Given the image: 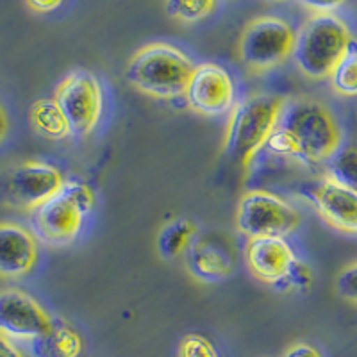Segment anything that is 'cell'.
Returning a JSON list of instances; mask_svg holds the SVG:
<instances>
[{"instance_id":"obj_29","label":"cell","mask_w":357,"mask_h":357,"mask_svg":"<svg viewBox=\"0 0 357 357\" xmlns=\"http://www.w3.org/2000/svg\"><path fill=\"white\" fill-rule=\"evenodd\" d=\"M61 6V2H41V0H31L27 2V8L36 13H50Z\"/></svg>"},{"instance_id":"obj_4","label":"cell","mask_w":357,"mask_h":357,"mask_svg":"<svg viewBox=\"0 0 357 357\" xmlns=\"http://www.w3.org/2000/svg\"><path fill=\"white\" fill-rule=\"evenodd\" d=\"M347 24L331 15H311L296 33L293 59L296 66L311 79L331 77L333 68L340 61L350 41Z\"/></svg>"},{"instance_id":"obj_25","label":"cell","mask_w":357,"mask_h":357,"mask_svg":"<svg viewBox=\"0 0 357 357\" xmlns=\"http://www.w3.org/2000/svg\"><path fill=\"white\" fill-rule=\"evenodd\" d=\"M311 282H312V277H311V270H309V266L302 263V261L296 259V263L293 264L289 275L286 277V279L277 286V288H282V286H284V289H301V291H304V289H309Z\"/></svg>"},{"instance_id":"obj_17","label":"cell","mask_w":357,"mask_h":357,"mask_svg":"<svg viewBox=\"0 0 357 357\" xmlns=\"http://www.w3.org/2000/svg\"><path fill=\"white\" fill-rule=\"evenodd\" d=\"M29 120L38 134L49 139H63L72 134L61 107L54 98H40L34 102L29 111Z\"/></svg>"},{"instance_id":"obj_14","label":"cell","mask_w":357,"mask_h":357,"mask_svg":"<svg viewBox=\"0 0 357 357\" xmlns=\"http://www.w3.org/2000/svg\"><path fill=\"white\" fill-rule=\"evenodd\" d=\"M309 199L317 207L318 215L334 229L357 232V193L325 178L320 186L311 191Z\"/></svg>"},{"instance_id":"obj_26","label":"cell","mask_w":357,"mask_h":357,"mask_svg":"<svg viewBox=\"0 0 357 357\" xmlns=\"http://www.w3.org/2000/svg\"><path fill=\"white\" fill-rule=\"evenodd\" d=\"M0 357H27V354L15 345V341L0 333Z\"/></svg>"},{"instance_id":"obj_28","label":"cell","mask_w":357,"mask_h":357,"mask_svg":"<svg viewBox=\"0 0 357 357\" xmlns=\"http://www.w3.org/2000/svg\"><path fill=\"white\" fill-rule=\"evenodd\" d=\"M340 6V2H307V4H304V8L311 9L312 15H331Z\"/></svg>"},{"instance_id":"obj_6","label":"cell","mask_w":357,"mask_h":357,"mask_svg":"<svg viewBox=\"0 0 357 357\" xmlns=\"http://www.w3.org/2000/svg\"><path fill=\"white\" fill-rule=\"evenodd\" d=\"M236 225L248 240L280 236L295 231L301 225V215L291 204L270 191H247L240 200Z\"/></svg>"},{"instance_id":"obj_19","label":"cell","mask_w":357,"mask_h":357,"mask_svg":"<svg viewBox=\"0 0 357 357\" xmlns=\"http://www.w3.org/2000/svg\"><path fill=\"white\" fill-rule=\"evenodd\" d=\"M331 82L343 97H357V38H350L345 52L333 68Z\"/></svg>"},{"instance_id":"obj_24","label":"cell","mask_w":357,"mask_h":357,"mask_svg":"<svg viewBox=\"0 0 357 357\" xmlns=\"http://www.w3.org/2000/svg\"><path fill=\"white\" fill-rule=\"evenodd\" d=\"M266 149L275 155H282V158L295 155L296 158L295 139H293V136L288 132V130L280 129V127H277V129L273 130V134L266 142Z\"/></svg>"},{"instance_id":"obj_18","label":"cell","mask_w":357,"mask_h":357,"mask_svg":"<svg viewBox=\"0 0 357 357\" xmlns=\"http://www.w3.org/2000/svg\"><path fill=\"white\" fill-rule=\"evenodd\" d=\"M197 234L195 223L190 220H175L161 229L158 236V250L165 259H175L190 248Z\"/></svg>"},{"instance_id":"obj_11","label":"cell","mask_w":357,"mask_h":357,"mask_svg":"<svg viewBox=\"0 0 357 357\" xmlns=\"http://www.w3.org/2000/svg\"><path fill=\"white\" fill-rule=\"evenodd\" d=\"M52 318L33 296L17 289L0 291V333L9 340L31 341L52 327Z\"/></svg>"},{"instance_id":"obj_12","label":"cell","mask_w":357,"mask_h":357,"mask_svg":"<svg viewBox=\"0 0 357 357\" xmlns=\"http://www.w3.org/2000/svg\"><path fill=\"white\" fill-rule=\"evenodd\" d=\"M245 259L252 275L275 288L289 275L293 264L296 263L295 252L280 236L248 240Z\"/></svg>"},{"instance_id":"obj_5","label":"cell","mask_w":357,"mask_h":357,"mask_svg":"<svg viewBox=\"0 0 357 357\" xmlns=\"http://www.w3.org/2000/svg\"><path fill=\"white\" fill-rule=\"evenodd\" d=\"M95 197L91 188L77 178L65 181L61 191L31 216L34 234L50 245H66L81 232L82 220L93 211Z\"/></svg>"},{"instance_id":"obj_1","label":"cell","mask_w":357,"mask_h":357,"mask_svg":"<svg viewBox=\"0 0 357 357\" xmlns=\"http://www.w3.org/2000/svg\"><path fill=\"white\" fill-rule=\"evenodd\" d=\"M277 127L291 134L296 143V158L309 165L329 161L340 151V126L334 114L318 100H286Z\"/></svg>"},{"instance_id":"obj_20","label":"cell","mask_w":357,"mask_h":357,"mask_svg":"<svg viewBox=\"0 0 357 357\" xmlns=\"http://www.w3.org/2000/svg\"><path fill=\"white\" fill-rule=\"evenodd\" d=\"M329 174L331 178L337 186L357 193V146L356 145H341L340 151L329 159Z\"/></svg>"},{"instance_id":"obj_21","label":"cell","mask_w":357,"mask_h":357,"mask_svg":"<svg viewBox=\"0 0 357 357\" xmlns=\"http://www.w3.org/2000/svg\"><path fill=\"white\" fill-rule=\"evenodd\" d=\"M216 8H218V4L211 2V0H170L165 4V11L172 18L188 22V24L209 17Z\"/></svg>"},{"instance_id":"obj_3","label":"cell","mask_w":357,"mask_h":357,"mask_svg":"<svg viewBox=\"0 0 357 357\" xmlns=\"http://www.w3.org/2000/svg\"><path fill=\"white\" fill-rule=\"evenodd\" d=\"M284 104L286 98L275 95H250L236 104L225 136V151L232 161L248 168L279 126Z\"/></svg>"},{"instance_id":"obj_13","label":"cell","mask_w":357,"mask_h":357,"mask_svg":"<svg viewBox=\"0 0 357 357\" xmlns=\"http://www.w3.org/2000/svg\"><path fill=\"white\" fill-rule=\"evenodd\" d=\"M38 261V243L31 231L18 223H0V275H27Z\"/></svg>"},{"instance_id":"obj_16","label":"cell","mask_w":357,"mask_h":357,"mask_svg":"<svg viewBox=\"0 0 357 357\" xmlns=\"http://www.w3.org/2000/svg\"><path fill=\"white\" fill-rule=\"evenodd\" d=\"M84 349V341L77 331L65 321H52L43 336L29 343L33 357H79Z\"/></svg>"},{"instance_id":"obj_15","label":"cell","mask_w":357,"mask_h":357,"mask_svg":"<svg viewBox=\"0 0 357 357\" xmlns=\"http://www.w3.org/2000/svg\"><path fill=\"white\" fill-rule=\"evenodd\" d=\"M188 266L197 279L218 282L232 272V257L215 241L197 240L188 248Z\"/></svg>"},{"instance_id":"obj_23","label":"cell","mask_w":357,"mask_h":357,"mask_svg":"<svg viewBox=\"0 0 357 357\" xmlns=\"http://www.w3.org/2000/svg\"><path fill=\"white\" fill-rule=\"evenodd\" d=\"M336 291L341 298L357 304V263L349 264L337 273Z\"/></svg>"},{"instance_id":"obj_9","label":"cell","mask_w":357,"mask_h":357,"mask_svg":"<svg viewBox=\"0 0 357 357\" xmlns=\"http://www.w3.org/2000/svg\"><path fill=\"white\" fill-rule=\"evenodd\" d=\"M63 184L65 178L56 167L49 162L25 161L11 168L4 177V197L15 207L34 211L56 197Z\"/></svg>"},{"instance_id":"obj_8","label":"cell","mask_w":357,"mask_h":357,"mask_svg":"<svg viewBox=\"0 0 357 357\" xmlns=\"http://www.w3.org/2000/svg\"><path fill=\"white\" fill-rule=\"evenodd\" d=\"M54 100L61 107L73 136H86L100 120L104 106L100 82L86 70L70 73L57 88Z\"/></svg>"},{"instance_id":"obj_27","label":"cell","mask_w":357,"mask_h":357,"mask_svg":"<svg viewBox=\"0 0 357 357\" xmlns=\"http://www.w3.org/2000/svg\"><path fill=\"white\" fill-rule=\"evenodd\" d=\"M284 357H321V354L307 343H296L289 347V350H286Z\"/></svg>"},{"instance_id":"obj_30","label":"cell","mask_w":357,"mask_h":357,"mask_svg":"<svg viewBox=\"0 0 357 357\" xmlns=\"http://www.w3.org/2000/svg\"><path fill=\"white\" fill-rule=\"evenodd\" d=\"M9 123H8V114H6L4 107L0 106V142L6 138V134H8Z\"/></svg>"},{"instance_id":"obj_10","label":"cell","mask_w":357,"mask_h":357,"mask_svg":"<svg viewBox=\"0 0 357 357\" xmlns=\"http://www.w3.org/2000/svg\"><path fill=\"white\" fill-rule=\"evenodd\" d=\"M188 106L204 116H222L236 106L234 81L231 73L216 63L195 66L186 88Z\"/></svg>"},{"instance_id":"obj_22","label":"cell","mask_w":357,"mask_h":357,"mask_svg":"<svg viewBox=\"0 0 357 357\" xmlns=\"http://www.w3.org/2000/svg\"><path fill=\"white\" fill-rule=\"evenodd\" d=\"M178 357H220V354L202 334H186L178 343Z\"/></svg>"},{"instance_id":"obj_7","label":"cell","mask_w":357,"mask_h":357,"mask_svg":"<svg viewBox=\"0 0 357 357\" xmlns=\"http://www.w3.org/2000/svg\"><path fill=\"white\" fill-rule=\"evenodd\" d=\"M295 38V31L288 22L275 17H261L250 22L243 31L238 54L245 66L263 72L291 56Z\"/></svg>"},{"instance_id":"obj_2","label":"cell","mask_w":357,"mask_h":357,"mask_svg":"<svg viewBox=\"0 0 357 357\" xmlns=\"http://www.w3.org/2000/svg\"><path fill=\"white\" fill-rule=\"evenodd\" d=\"M195 66L177 47L152 43L130 57L126 79L130 86L155 98H175L186 93Z\"/></svg>"}]
</instances>
